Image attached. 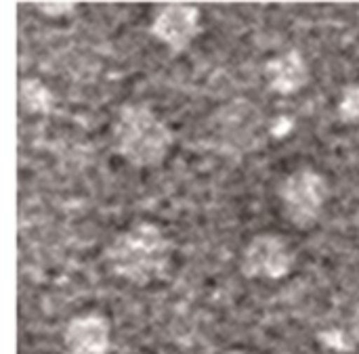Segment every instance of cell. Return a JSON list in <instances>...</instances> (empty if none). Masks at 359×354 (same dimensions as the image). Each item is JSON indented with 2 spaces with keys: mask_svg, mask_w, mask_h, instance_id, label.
<instances>
[{
  "mask_svg": "<svg viewBox=\"0 0 359 354\" xmlns=\"http://www.w3.org/2000/svg\"><path fill=\"white\" fill-rule=\"evenodd\" d=\"M170 258L172 241L158 225L147 220H139L118 233L103 252V260L114 277L141 288L164 279Z\"/></svg>",
  "mask_w": 359,
  "mask_h": 354,
  "instance_id": "6da1fadb",
  "label": "cell"
},
{
  "mask_svg": "<svg viewBox=\"0 0 359 354\" xmlns=\"http://www.w3.org/2000/svg\"><path fill=\"white\" fill-rule=\"evenodd\" d=\"M116 151L139 170L158 168L172 143L175 134L168 124L145 103H124L114 124Z\"/></svg>",
  "mask_w": 359,
  "mask_h": 354,
  "instance_id": "7a4b0ae2",
  "label": "cell"
},
{
  "mask_svg": "<svg viewBox=\"0 0 359 354\" xmlns=\"http://www.w3.org/2000/svg\"><path fill=\"white\" fill-rule=\"evenodd\" d=\"M284 218L299 231H309L318 225L324 206L330 197L328 180L313 168H299L288 174L280 189Z\"/></svg>",
  "mask_w": 359,
  "mask_h": 354,
  "instance_id": "3957f363",
  "label": "cell"
},
{
  "mask_svg": "<svg viewBox=\"0 0 359 354\" xmlns=\"http://www.w3.org/2000/svg\"><path fill=\"white\" fill-rule=\"evenodd\" d=\"M294 269V252L284 237L276 233H261L248 241L242 252L240 271L246 279L280 281Z\"/></svg>",
  "mask_w": 359,
  "mask_h": 354,
  "instance_id": "277c9868",
  "label": "cell"
},
{
  "mask_svg": "<svg viewBox=\"0 0 359 354\" xmlns=\"http://www.w3.org/2000/svg\"><path fill=\"white\" fill-rule=\"evenodd\" d=\"M149 31L172 55H181L191 46L196 36L202 31L200 8L185 2L162 4L151 19Z\"/></svg>",
  "mask_w": 359,
  "mask_h": 354,
  "instance_id": "5b68a950",
  "label": "cell"
},
{
  "mask_svg": "<svg viewBox=\"0 0 359 354\" xmlns=\"http://www.w3.org/2000/svg\"><path fill=\"white\" fill-rule=\"evenodd\" d=\"M111 348V325L107 317L90 313L69 319L63 330L65 354H107Z\"/></svg>",
  "mask_w": 359,
  "mask_h": 354,
  "instance_id": "8992f818",
  "label": "cell"
},
{
  "mask_svg": "<svg viewBox=\"0 0 359 354\" xmlns=\"http://www.w3.org/2000/svg\"><path fill=\"white\" fill-rule=\"evenodd\" d=\"M265 78L271 92L282 97H292L309 84L311 69L307 59L301 55V50L290 48L265 63Z\"/></svg>",
  "mask_w": 359,
  "mask_h": 354,
  "instance_id": "52a82bcc",
  "label": "cell"
},
{
  "mask_svg": "<svg viewBox=\"0 0 359 354\" xmlns=\"http://www.w3.org/2000/svg\"><path fill=\"white\" fill-rule=\"evenodd\" d=\"M19 105L32 115H48L55 109V94L38 78L19 80Z\"/></svg>",
  "mask_w": 359,
  "mask_h": 354,
  "instance_id": "ba28073f",
  "label": "cell"
},
{
  "mask_svg": "<svg viewBox=\"0 0 359 354\" xmlns=\"http://www.w3.org/2000/svg\"><path fill=\"white\" fill-rule=\"evenodd\" d=\"M337 115L343 124H359V82L347 84L343 88Z\"/></svg>",
  "mask_w": 359,
  "mask_h": 354,
  "instance_id": "9c48e42d",
  "label": "cell"
},
{
  "mask_svg": "<svg viewBox=\"0 0 359 354\" xmlns=\"http://www.w3.org/2000/svg\"><path fill=\"white\" fill-rule=\"evenodd\" d=\"M78 2H34V8L50 19L67 17L76 10Z\"/></svg>",
  "mask_w": 359,
  "mask_h": 354,
  "instance_id": "30bf717a",
  "label": "cell"
},
{
  "mask_svg": "<svg viewBox=\"0 0 359 354\" xmlns=\"http://www.w3.org/2000/svg\"><path fill=\"white\" fill-rule=\"evenodd\" d=\"M318 340H320L322 344H326L328 348L339 351V353H349V351L353 348V346H351V342L347 340L345 332H341V330H328V332H322V334H318Z\"/></svg>",
  "mask_w": 359,
  "mask_h": 354,
  "instance_id": "8fae6325",
  "label": "cell"
},
{
  "mask_svg": "<svg viewBox=\"0 0 359 354\" xmlns=\"http://www.w3.org/2000/svg\"><path fill=\"white\" fill-rule=\"evenodd\" d=\"M292 126H294V122H292L290 118L280 115V118L271 124V134H273L276 139H284V136L292 130Z\"/></svg>",
  "mask_w": 359,
  "mask_h": 354,
  "instance_id": "7c38bea8",
  "label": "cell"
},
{
  "mask_svg": "<svg viewBox=\"0 0 359 354\" xmlns=\"http://www.w3.org/2000/svg\"><path fill=\"white\" fill-rule=\"evenodd\" d=\"M225 354H250V353H244V351H229V353Z\"/></svg>",
  "mask_w": 359,
  "mask_h": 354,
  "instance_id": "4fadbf2b",
  "label": "cell"
},
{
  "mask_svg": "<svg viewBox=\"0 0 359 354\" xmlns=\"http://www.w3.org/2000/svg\"><path fill=\"white\" fill-rule=\"evenodd\" d=\"M358 222H359V220H358Z\"/></svg>",
  "mask_w": 359,
  "mask_h": 354,
  "instance_id": "5bb4252c",
  "label": "cell"
}]
</instances>
